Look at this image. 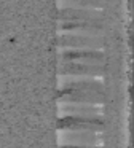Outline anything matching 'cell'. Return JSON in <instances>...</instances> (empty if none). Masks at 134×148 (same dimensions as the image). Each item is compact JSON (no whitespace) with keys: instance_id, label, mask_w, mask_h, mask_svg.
<instances>
[{"instance_id":"4","label":"cell","mask_w":134,"mask_h":148,"mask_svg":"<svg viewBox=\"0 0 134 148\" xmlns=\"http://www.w3.org/2000/svg\"><path fill=\"white\" fill-rule=\"evenodd\" d=\"M59 75H85V77H94L102 75L101 64H88V62L77 61H61Z\"/></svg>"},{"instance_id":"8","label":"cell","mask_w":134,"mask_h":148,"mask_svg":"<svg viewBox=\"0 0 134 148\" xmlns=\"http://www.w3.org/2000/svg\"><path fill=\"white\" fill-rule=\"evenodd\" d=\"M83 116V118H101V108L86 103H73V105H61V116Z\"/></svg>"},{"instance_id":"7","label":"cell","mask_w":134,"mask_h":148,"mask_svg":"<svg viewBox=\"0 0 134 148\" xmlns=\"http://www.w3.org/2000/svg\"><path fill=\"white\" fill-rule=\"evenodd\" d=\"M91 34L97 35L102 32L99 21H61V34Z\"/></svg>"},{"instance_id":"9","label":"cell","mask_w":134,"mask_h":148,"mask_svg":"<svg viewBox=\"0 0 134 148\" xmlns=\"http://www.w3.org/2000/svg\"><path fill=\"white\" fill-rule=\"evenodd\" d=\"M96 134L99 132H88V131H70L66 135V140L72 145H101V137H97Z\"/></svg>"},{"instance_id":"1","label":"cell","mask_w":134,"mask_h":148,"mask_svg":"<svg viewBox=\"0 0 134 148\" xmlns=\"http://www.w3.org/2000/svg\"><path fill=\"white\" fill-rule=\"evenodd\" d=\"M61 131H88V132H101L104 129L101 118H83V116H70L64 115L59 118Z\"/></svg>"},{"instance_id":"5","label":"cell","mask_w":134,"mask_h":148,"mask_svg":"<svg viewBox=\"0 0 134 148\" xmlns=\"http://www.w3.org/2000/svg\"><path fill=\"white\" fill-rule=\"evenodd\" d=\"M61 61H77V62H88V64H102L104 56L97 49H69V51H62L61 54Z\"/></svg>"},{"instance_id":"3","label":"cell","mask_w":134,"mask_h":148,"mask_svg":"<svg viewBox=\"0 0 134 148\" xmlns=\"http://www.w3.org/2000/svg\"><path fill=\"white\" fill-rule=\"evenodd\" d=\"M61 40V46L62 48H85V49H97L102 46V40L99 37H94V35H80V34H69V35H64L61 34L59 37Z\"/></svg>"},{"instance_id":"2","label":"cell","mask_w":134,"mask_h":148,"mask_svg":"<svg viewBox=\"0 0 134 148\" xmlns=\"http://www.w3.org/2000/svg\"><path fill=\"white\" fill-rule=\"evenodd\" d=\"M59 102L72 103H102L104 96L96 91H80V89H61Z\"/></svg>"},{"instance_id":"10","label":"cell","mask_w":134,"mask_h":148,"mask_svg":"<svg viewBox=\"0 0 134 148\" xmlns=\"http://www.w3.org/2000/svg\"><path fill=\"white\" fill-rule=\"evenodd\" d=\"M61 5L73 8H102L104 0H61Z\"/></svg>"},{"instance_id":"6","label":"cell","mask_w":134,"mask_h":148,"mask_svg":"<svg viewBox=\"0 0 134 148\" xmlns=\"http://www.w3.org/2000/svg\"><path fill=\"white\" fill-rule=\"evenodd\" d=\"M61 21H101L102 13L94 8H61Z\"/></svg>"},{"instance_id":"11","label":"cell","mask_w":134,"mask_h":148,"mask_svg":"<svg viewBox=\"0 0 134 148\" xmlns=\"http://www.w3.org/2000/svg\"><path fill=\"white\" fill-rule=\"evenodd\" d=\"M61 148H94V147H88V145H70V147H61Z\"/></svg>"}]
</instances>
